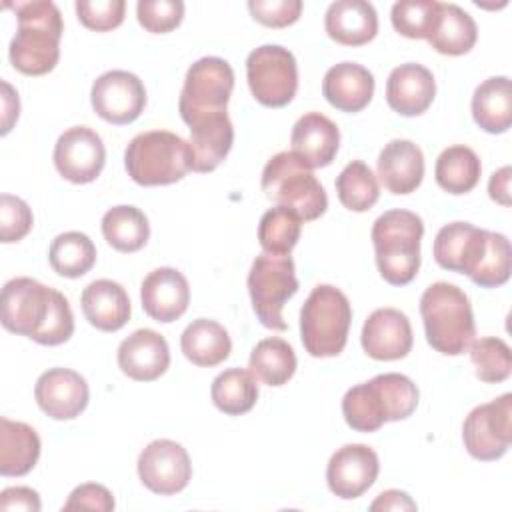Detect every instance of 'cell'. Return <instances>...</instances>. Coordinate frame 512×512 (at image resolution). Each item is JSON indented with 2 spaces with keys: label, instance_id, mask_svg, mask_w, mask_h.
<instances>
[{
  "label": "cell",
  "instance_id": "1",
  "mask_svg": "<svg viewBox=\"0 0 512 512\" xmlns=\"http://www.w3.org/2000/svg\"><path fill=\"white\" fill-rule=\"evenodd\" d=\"M0 320L8 332L58 346L74 334V314L66 296L34 278H12L2 288Z\"/></svg>",
  "mask_w": 512,
  "mask_h": 512
},
{
  "label": "cell",
  "instance_id": "2",
  "mask_svg": "<svg viewBox=\"0 0 512 512\" xmlns=\"http://www.w3.org/2000/svg\"><path fill=\"white\" fill-rule=\"evenodd\" d=\"M14 8L18 30L10 42V64L26 76H42L56 68L60 38L64 32L62 14L50 0L6 4Z\"/></svg>",
  "mask_w": 512,
  "mask_h": 512
},
{
  "label": "cell",
  "instance_id": "3",
  "mask_svg": "<svg viewBox=\"0 0 512 512\" xmlns=\"http://www.w3.org/2000/svg\"><path fill=\"white\" fill-rule=\"evenodd\" d=\"M418 396V388L408 376L398 372L378 374L344 394L342 414L352 430L376 432L384 422L412 416Z\"/></svg>",
  "mask_w": 512,
  "mask_h": 512
},
{
  "label": "cell",
  "instance_id": "4",
  "mask_svg": "<svg viewBox=\"0 0 512 512\" xmlns=\"http://www.w3.org/2000/svg\"><path fill=\"white\" fill-rule=\"evenodd\" d=\"M420 316L428 344L440 354H464L476 336L470 300L454 284H430L420 298Z\"/></svg>",
  "mask_w": 512,
  "mask_h": 512
},
{
  "label": "cell",
  "instance_id": "5",
  "mask_svg": "<svg viewBox=\"0 0 512 512\" xmlns=\"http://www.w3.org/2000/svg\"><path fill=\"white\" fill-rule=\"evenodd\" d=\"M424 222L418 214L394 208L376 218L370 238L380 276L392 286L414 280L420 268V240Z\"/></svg>",
  "mask_w": 512,
  "mask_h": 512
},
{
  "label": "cell",
  "instance_id": "6",
  "mask_svg": "<svg viewBox=\"0 0 512 512\" xmlns=\"http://www.w3.org/2000/svg\"><path fill=\"white\" fill-rule=\"evenodd\" d=\"M192 148L174 132L150 130L134 136L124 152L128 176L140 186H166L192 170Z\"/></svg>",
  "mask_w": 512,
  "mask_h": 512
},
{
  "label": "cell",
  "instance_id": "7",
  "mask_svg": "<svg viewBox=\"0 0 512 512\" xmlns=\"http://www.w3.org/2000/svg\"><path fill=\"white\" fill-rule=\"evenodd\" d=\"M352 306L342 290L318 284L300 310V338L314 358L338 356L348 340Z\"/></svg>",
  "mask_w": 512,
  "mask_h": 512
},
{
  "label": "cell",
  "instance_id": "8",
  "mask_svg": "<svg viewBox=\"0 0 512 512\" xmlns=\"http://www.w3.org/2000/svg\"><path fill=\"white\" fill-rule=\"evenodd\" d=\"M262 190L268 200L294 210L304 222L320 218L328 208L324 186L292 152L274 154L262 170Z\"/></svg>",
  "mask_w": 512,
  "mask_h": 512
},
{
  "label": "cell",
  "instance_id": "9",
  "mask_svg": "<svg viewBox=\"0 0 512 512\" xmlns=\"http://www.w3.org/2000/svg\"><path fill=\"white\" fill-rule=\"evenodd\" d=\"M248 292L258 320L270 330H286L282 308L298 292L292 256H256L248 272Z\"/></svg>",
  "mask_w": 512,
  "mask_h": 512
},
{
  "label": "cell",
  "instance_id": "10",
  "mask_svg": "<svg viewBox=\"0 0 512 512\" xmlns=\"http://www.w3.org/2000/svg\"><path fill=\"white\" fill-rule=\"evenodd\" d=\"M234 88L232 66L218 56H204L196 60L184 78L178 100L180 116L186 124L200 118L226 112Z\"/></svg>",
  "mask_w": 512,
  "mask_h": 512
},
{
  "label": "cell",
  "instance_id": "11",
  "mask_svg": "<svg viewBox=\"0 0 512 512\" xmlns=\"http://www.w3.org/2000/svg\"><path fill=\"white\" fill-rule=\"evenodd\" d=\"M246 78L252 96L262 106L282 108L298 90L296 58L278 44L258 46L246 58Z\"/></svg>",
  "mask_w": 512,
  "mask_h": 512
},
{
  "label": "cell",
  "instance_id": "12",
  "mask_svg": "<svg viewBox=\"0 0 512 512\" xmlns=\"http://www.w3.org/2000/svg\"><path fill=\"white\" fill-rule=\"evenodd\" d=\"M466 452L482 462L502 458L512 442V394L476 406L462 424Z\"/></svg>",
  "mask_w": 512,
  "mask_h": 512
},
{
  "label": "cell",
  "instance_id": "13",
  "mask_svg": "<svg viewBox=\"0 0 512 512\" xmlns=\"http://www.w3.org/2000/svg\"><path fill=\"white\" fill-rule=\"evenodd\" d=\"M90 102L102 120L122 126L134 122L144 112L146 88L128 70H108L94 80Z\"/></svg>",
  "mask_w": 512,
  "mask_h": 512
},
{
  "label": "cell",
  "instance_id": "14",
  "mask_svg": "<svg viewBox=\"0 0 512 512\" xmlns=\"http://www.w3.org/2000/svg\"><path fill=\"white\" fill-rule=\"evenodd\" d=\"M138 476L154 494H178L192 478L190 456L186 448L174 440H152L138 456Z\"/></svg>",
  "mask_w": 512,
  "mask_h": 512
},
{
  "label": "cell",
  "instance_id": "15",
  "mask_svg": "<svg viewBox=\"0 0 512 512\" xmlns=\"http://www.w3.org/2000/svg\"><path fill=\"white\" fill-rule=\"evenodd\" d=\"M106 150L98 132L88 126H72L60 134L54 146V166L72 184L96 180L104 168Z\"/></svg>",
  "mask_w": 512,
  "mask_h": 512
},
{
  "label": "cell",
  "instance_id": "16",
  "mask_svg": "<svg viewBox=\"0 0 512 512\" xmlns=\"http://www.w3.org/2000/svg\"><path fill=\"white\" fill-rule=\"evenodd\" d=\"M380 470L376 452L366 444H346L338 448L326 466V482L332 494L344 500L362 496Z\"/></svg>",
  "mask_w": 512,
  "mask_h": 512
},
{
  "label": "cell",
  "instance_id": "17",
  "mask_svg": "<svg viewBox=\"0 0 512 512\" xmlns=\"http://www.w3.org/2000/svg\"><path fill=\"white\" fill-rule=\"evenodd\" d=\"M34 398L46 416L54 420H72L88 406L90 390L84 376L76 370L50 368L38 376Z\"/></svg>",
  "mask_w": 512,
  "mask_h": 512
},
{
  "label": "cell",
  "instance_id": "18",
  "mask_svg": "<svg viewBox=\"0 0 512 512\" xmlns=\"http://www.w3.org/2000/svg\"><path fill=\"white\" fill-rule=\"evenodd\" d=\"M362 348L374 360H400L412 350V326L396 308L374 310L362 326Z\"/></svg>",
  "mask_w": 512,
  "mask_h": 512
},
{
  "label": "cell",
  "instance_id": "19",
  "mask_svg": "<svg viewBox=\"0 0 512 512\" xmlns=\"http://www.w3.org/2000/svg\"><path fill=\"white\" fill-rule=\"evenodd\" d=\"M144 312L156 322L178 320L190 304V286L182 272L170 266L152 270L140 286Z\"/></svg>",
  "mask_w": 512,
  "mask_h": 512
},
{
  "label": "cell",
  "instance_id": "20",
  "mask_svg": "<svg viewBox=\"0 0 512 512\" xmlns=\"http://www.w3.org/2000/svg\"><path fill=\"white\" fill-rule=\"evenodd\" d=\"M118 366L132 380L152 382L170 366L168 342L162 334L150 328H140L120 342Z\"/></svg>",
  "mask_w": 512,
  "mask_h": 512
},
{
  "label": "cell",
  "instance_id": "21",
  "mask_svg": "<svg viewBox=\"0 0 512 512\" xmlns=\"http://www.w3.org/2000/svg\"><path fill=\"white\" fill-rule=\"evenodd\" d=\"M436 96L432 72L416 62L396 66L386 80V102L400 116L424 114Z\"/></svg>",
  "mask_w": 512,
  "mask_h": 512
},
{
  "label": "cell",
  "instance_id": "22",
  "mask_svg": "<svg viewBox=\"0 0 512 512\" xmlns=\"http://www.w3.org/2000/svg\"><path fill=\"white\" fill-rule=\"evenodd\" d=\"M292 154L298 156L308 168H324L332 164L340 146L338 126L320 112L300 116L290 136Z\"/></svg>",
  "mask_w": 512,
  "mask_h": 512
},
{
  "label": "cell",
  "instance_id": "23",
  "mask_svg": "<svg viewBox=\"0 0 512 512\" xmlns=\"http://www.w3.org/2000/svg\"><path fill=\"white\" fill-rule=\"evenodd\" d=\"M322 94L340 112H360L374 96V76L362 64L340 62L324 74Z\"/></svg>",
  "mask_w": 512,
  "mask_h": 512
},
{
  "label": "cell",
  "instance_id": "24",
  "mask_svg": "<svg viewBox=\"0 0 512 512\" xmlns=\"http://www.w3.org/2000/svg\"><path fill=\"white\" fill-rule=\"evenodd\" d=\"M378 176L392 194L414 192L424 178V154L412 140H390L378 154Z\"/></svg>",
  "mask_w": 512,
  "mask_h": 512
},
{
  "label": "cell",
  "instance_id": "25",
  "mask_svg": "<svg viewBox=\"0 0 512 512\" xmlns=\"http://www.w3.org/2000/svg\"><path fill=\"white\" fill-rule=\"evenodd\" d=\"M324 28L326 34L342 46H362L376 36L378 16L370 2L338 0L328 6Z\"/></svg>",
  "mask_w": 512,
  "mask_h": 512
},
{
  "label": "cell",
  "instance_id": "26",
  "mask_svg": "<svg viewBox=\"0 0 512 512\" xmlns=\"http://www.w3.org/2000/svg\"><path fill=\"white\" fill-rule=\"evenodd\" d=\"M80 304L86 320L102 332L120 330L132 312L124 286L106 278L90 282L80 296Z\"/></svg>",
  "mask_w": 512,
  "mask_h": 512
},
{
  "label": "cell",
  "instance_id": "27",
  "mask_svg": "<svg viewBox=\"0 0 512 512\" xmlns=\"http://www.w3.org/2000/svg\"><path fill=\"white\" fill-rule=\"evenodd\" d=\"M190 128V148H192V170L194 172H212L228 156L234 142V126L228 118V112L212 114L200 118Z\"/></svg>",
  "mask_w": 512,
  "mask_h": 512
},
{
  "label": "cell",
  "instance_id": "28",
  "mask_svg": "<svg viewBox=\"0 0 512 512\" xmlns=\"http://www.w3.org/2000/svg\"><path fill=\"white\" fill-rule=\"evenodd\" d=\"M40 458V438L24 422L0 418V474L24 476Z\"/></svg>",
  "mask_w": 512,
  "mask_h": 512
},
{
  "label": "cell",
  "instance_id": "29",
  "mask_svg": "<svg viewBox=\"0 0 512 512\" xmlns=\"http://www.w3.org/2000/svg\"><path fill=\"white\" fill-rule=\"evenodd\" d=\"M472 116L488 134H502L512 126V86L508 76H492L474 90Z\"/></svg>",
  "mask_w": 512,
  "mask_h": 512
},
{
  "label": "cell",
  "instance_id": "30",
  "mask_svg": "<svg viewBox=\"0 0 512 512\" xmlns=\"http://www.w3.org/2000/svg\"><path fill=\"white\" fill-rule=\"evenodd\" d=\"M180 348L192 364L212 368L230 356L232 340L222 324L208 318H198L184 328Z\"/></svg>",
  "mask_w": 512,
  "mask_h": 512
},
{
  "label": "cell",
  "instance_id": "31",
  "mask_svg": "<svg viewBox=\"0 0 512 512\" xmlns=\"http://www.w3.org/2000/svg\"><path fill=\"white\" fill-rule=\"evenodd\" d=\"M478 28L474 18L456 4L440 2L438 24L428 38V44L446 56H462L476 44Z\"/></svg>",
  "mask_w": 512,
  "mask_h": 512
},
{
  "label": "cell",
  "instance_id": "32",
  "mask_svg": "<svg viewBox=\"0 0 512 512\" xmlns=\"http://www.w3.org/2000/svg\"><path fill=\"white\" fill-rule=\"evenodd\" d=\"M102 234L114 250L130 254L144 248L150 238V224L140 208L122 204L102 216Z\"/></svg>",
  "mask_w": 512,
  "mask_h": 512
},
{
  "label": "cell",
  "instance_id": "33",
  "mask_svg": "<svg viewBox=\"0 0 512 512\" xmlns=\"http://www.w3.org/2000/svg\"><path fill=\"white\" fill-rule=\"evenodd\" d=\"M482 164L476 152L468 146L456 144L446 150L436 160L434 178L442 190L448 194H466L480 180Z\"/></svg>",
  "mask_w": 512,
  "mask_h": 512
},
{
  "label": "cell",
  "instance_id": "34",
  "mask_svg": "<svg viewBox=\"0 0 512 512\" xmlns=\"http://www.w3.org/2000/svg\"><path fill=\"white\" fill-rule=\"evenodd\" d=\"M248 368L256 380L268 386H282L296 372V354L286 340L264 338L252 348Z\"/></svg>",
  "mask_w": 512,
  "mask_h": 512
},
{
  "label": "cell",
  "instance_id": "35",
  "mask_svg": "<svg viewBox=\"0 0 512 512\" xmlns=\"http://www.w3.org/2000/svg\"><path fill=\"white\" fill-rule=\"evenodd\" d=\"M210 396L220 412L240 416L254 408L258 400V384L250 370L228 368L212 380Z\"/></svg>",
  "mask_w": 512,
  "mask_h": 512
},
{
  "label": "cell",
  "instance_id": "36",
  "mask_svg": "<svg viewBox=\"0 0 512 512\" xmlns=\"http://www.w3.org/2000/svg\"><path fill=\"white\" fill-rule=\"evenodd\" d=\"M52 270L64 278L84 276L96 262V246L84 232L58 234L48 250Z\"/></svg>",
  "mask_w": 512,
  "mask_h": 512
},
{
  "label": "cell",
  "instance_id": "37",
  "mask_svg": "<svg viewBox=\"0 0 512 512\" xmlns=\"http://www.w3.org/2000/svg\"><path fill=\"white\" fill-rule=\"evenodd\" d=\"M302 230V218L286 208L274 206L266 210L258 224V242L266 254L288 256L292 248L298 244Z\"/></svg>",
  "mask_w": 512,
  "mask_h": 512
},
{
  "label": "cell",
  "instance_id": "38",
  "mask_svg": "<svg viewBox=\"0 0 512 512\" xmlns=\"http://www.w3.org/2000/svg\"><path fill=\"white\" fill-rule=\"evenodd\" d=\"M336 194L344 208L366 212L378 202L380 186L370 166L362 160H352L336 178Z\"/></svg>",
  "mask_w": 512,
  "mask_h": 512
},
{
  "label": "cell",
  "instance_id": "39",
  "mask_svg": "<svg viewBox=\"0 0 512 512\" xmlns=\"http://www.w3.org/2000/svg\"><path fill=\"white\" fill-rule=\"evenodd\" d=\"M512 270V250L510 242L500 232H490L486 238V246L482 250L480 260L468 278L482 288H496L508 282Z\"/></svg>",
  "mask_w": 512,
  "mask_h": 512
},
{
  "label": "cell",
  "instance_id": "40",
  "mask_svg": "<svg viewBox=\"0 0 512 512\" xmlns=\"http://www.w3.org/2000/svg\"><path fill=\"white\" fill-rule=\"evenodd\" d=\"M440 18V2L436 0H400L392 6L390 20L398 34L406 38H430Z\"/></svg>",
  "mask_w": 512,
  "mask_h": 512
},
{
  "label": "cell",
  "instance_id": "41",
  "mask_svg": "<svg viewBox=\"0 0 512 512\" xmlns=\"http://www.w3.org/2000/svg\"><path fill=\"white\" fill-rule=\"evenodd\" d=\"M470 360L476 368V378L488 384L504 382L512 372V352L502 338L472 340Z\"/></svg>",
  "mask_w": 512,
  "mask_h": 512
},
{
  "label": "cell",
  "instance_id": "42",
  "mask_svg": "<svg viewBox=\"0 0 512 512\" xmlns=\"http://www.w3.org/2000/svg\"><path fill=\"white\" fill-rule=\"evenodd\" d=\"M476 230L478 228L470 222H452L442 226L434 238L436 264L450 272H462V264Z\"/></svg>",
  "mask_w": 512,
  "mask_h": 512
},
{
  "label": "cell",
  "instance_id": "43",
  "mask_svg": "<svg viewBox=\"0 0 512 512\" xmlns=\"http://www.w3.org/2000/svg\"><path fill=\"white\" fill-rule=\"evenodd\" d=\"M136 16L144 30L152 34H166L180 26L184 18V2L180 0H140Z\"/></svg>",
  "mask_w": 512,
  "mask_h": 512
},
{
  "label": "cell",
  "instance_id": "44",
  "mask_svg": "<svg viewBox=\"0 0 512 512\" xmlns=\"http://www.w3.org/2000/svg\"><path fill=\"white\" fill-rule=\"evenodd\" d=\"M34 224L30 206L12 194L0 196V240L4 244L22 240Z\"/></svg>",
  "mask_w": 512,
  "mask_h": 512
},
{
  "label": "cell",
  "instance_id": "45",
  "mask_svg": "<svg viewBox=\"0 0 512 512\" xmlns=\"http://www.w3.org/2000/svg\"><path fill=\"white\" fill-rule=\"evenodd\" d=\"M124 0H78L76 2V14L78 20L94 32H108L118 28L124 22Z\"/></svg>",
  "mask_w": 512,
  "mask_h": 512
},
{
  "label": "cell",
  "instance_id": "46",
  "mask_svg": "<svg viewBox=\"0 0 512 512\" xmlns=\"http://www.w3.org/2000/svg\"><path fill=\"white\" fill-rule=\"evenodd\" d=\"M248 10L252 18L268 28H286L300 18V0H250Z\"/></svg>",
  "mask_w": 512,
  "mask_h": 512
},
{
  "label": "cell",
  "instance_id": "47",
  "mask_svg": "<svg viewBox=\"0 0 512 512\" xmlns=\"http://www.w3.org/2000/svg\"><path fill=\"white\" fill-rule=\"evenodd\" d=\"M62 510H100V512H110L114 510V498L112 492L102 486V484H80L76 486L68 500L64 502Z\"/></svg>",
  "mask_w": 512,
  "mask_h": 512
},
{
  "label": "cell",
  "instance_id": "48",
  "mask_svg": "<svg viewBox=\"0 0 512 512\" xmlns=\"http://www.w3.org/2000/svg\"><path fill=\"white\" fill-rule=\"evenodd\" d=\"M0 510H26L38 512L40 510V496L36 490L28 486H12L0 492Z\"/></svg>",
  "mask_w": 512,
  "mask_h": 512
},
{
  "label": "cell",
  "instance_id": "49",
  "mask_svg": "<svg viewBox=\"0 0 512 512\" xmlns=\"http://www.w3.org/2000/svg\"><path fill=\"white\" fill-rule=\"evenodd\" d=\"M372 512L378 510H416V502L402 490H386L370 504Z\"/></svg>",
  "mask_w": 512,
  "mask_h": 512
},
{
  "label": "cell",
  "instance_id": "50",
  "mask_svg": "<svg viewBox=\"0 0 512 512\" xmlns=\"http://www.w3.org/2000/svg\"><path fill=\"white\" fill-rule=\"evenodd\" d=\"M510 174H512L510 166H502L490 176V182H488L490 198L502 206H510Z\"/></svg>",
  "mask_w": 512,
  "mask_h": 512
},
{
  "label": "cell",
  "instance_id": "51",
  "mask_svg": "<svg viewBox=\"0 0 512 512\" xmlns=\"http://www.w3.org/2000/svg\"><path fill=\"white\" fill-rule=\"evenodd\" d=\"M18 112H20L18 94L6 80H2V134L10 132L12 124L18 120Z\"/></svg>",
  "mask_w": 512,
  "mask_h": 512
}]
</instances>
